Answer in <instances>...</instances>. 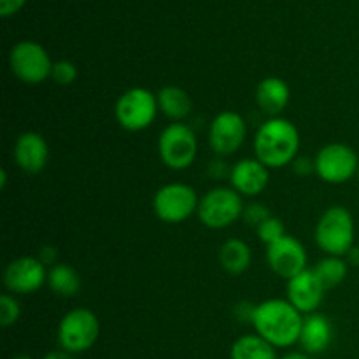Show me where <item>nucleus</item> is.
<instances>
[{
  "instance_id": "16",
  "label": "nucleus",
  "mask_w": 359,
  "mask_h": 359,
  "mask_svg": "<svg viewBox=\"0 0 359 359\" xmlns=\"http://www.w3.org/2000/svg\"><path fill=\"white\" fill-rule=\"evenodd\" d=\"M49 160V147L44 137L37 132L21 133L14 144V161L27 174H39Z\"/></svg>"
},
{
  "instance_id": "8",
  "label": "nucleus",
  "mask_w": 359,
  "mask_h": 359,
  "mask_svg": "<svg viewBox=\"0 0 359 359\" xmlns=\"http://www.w3.org/2000/svg\"><path fill=\"white\" fill-rule=\"evenodd\" d=\"M198 203L200 198L191 186L170 182L154 193L153 210L163 223L177 224L189 219L198 210Z\"/></svg>"
},
{
  "instance_id": "20",
  "label": "nucleus",
  "mask_w": 359,
  "mask_h": 359,
  "mask_svg": "<svg viewBox=\"0 0 359 359\" xmlns=\"http://www.w3.org/2000/svg\"><path fill=\"white\" fill-rule=\"evenodd\" d=\"M251 248L241 238H228L219 249V263L231 276H241L251 266Z\"/></svg>"
},
{
  "instance_id": "3",
  "label": "nucleus",
  "mask_w": 359,
  "mask_h": 359,
  "mask_svg": "<svg viewBox=\"0 0 359 359\" xmlns=\"http://www.w3.org/2000/svg\"><path fill=\"white\" fill-rule=\"evenodd\" d=\"M354 217L342 205L326 209L316 224V244L323 252H326V256H347L354 248Z\"/></svg>"
},
{
  "instance_id": "31",
  "label": "nucleus",
  "mask_w": 359,
  "mask_h": 359,
  "mask_svg": "<svg viewBox=\"0 0 359 359\" xmlns=\"http://www.w3.org/2000/svg\"><path fill=\"white\" fill-rule=\"evenodd\" d=\"M207 172H209V175H212V177H216V179L224 177V175H226V172H228L226 163H224V161H221V160L210 161L209 170H207ZM228 174H230V172H228Z\"/></svg>"
},
{
  "instance_id": "6",
  "label": "nucleus",
  "mask_w": 359,
  "mask_h": 359,
  "mask_svg": "<svg viewBox=\"0 0 359 359\" xmlns=\"http://www.w3.org/2000/svg\"><path fill=\"white\" fill-rule=\"evenodd\" d=\"M158 98L146 88H130L119 95L114 114L119 126L126 132H142L149 128L158 116Z\"/></svg>"
},
{
  "instance_id": "10",
  "label": "nucleus",
  "mask_w": 359,
  "mask_h": 359,
  "mask_svg": "<svg viewBox=\"0 0 359 359\" xmlns=\"http://www.w3.org/2000/svg\"><path fill=\"white\" fill-rule=\"evenodd\" d=\"M9 67L25 84H41L51 77L53 62L39 42L21 41L11 49Z\"/></svg>"
},
{
  "instance_id": "11",
  "label": "nucleus",
  "mask_w": 359,
  "mask_h": 359,
  "mask_svg": "<svg viewBox=\"0 0 359 359\" xmlns=\"http://www.w3.org/2000/svg\"><path fill=\"white\" fill-rule=\"evenodd\" d=\"M248 137L245 119L235 111H223L212 119L209 128V146L217 156L237 153Z\"/></svg>"
},
{
  "instance_id": "22",
  "label": "nucleus",
  "mask_w": 359,
  "mask_h": 359,
  "mask_svg": "<svg viewBox=\"0 0 359 359\" xmlns=\"http://www.w3.org/2000/svg\"><path fill=\"white\" fill-rule=\"evenodd\" d=\"M230 359H277L276 347L259 335H244L231 346Z\"/></svg>"
},
{
  "instance_id": "24",
  "label": "nucleus",
  "mask_w": 359,
  "mask_h": 359,
  "mask_svg": "<svg viewBox=\"0 0 359 359\" xmlns=\"http://www.w3.org/2000/svg\"><path fill=\"white\" fill-rule=\"evenodd\" d=\"M256 231H258L259 241H262L263 244H266V248L272 245L273 242L280 241L284 235H287L286 228H284V223L276 216H270L269 219L263 221V223L256 228Z\"/></svg>"
},
{
  "instance_id": "33",
  "label": "nucleus",
  "mask_w": 359,
  "mask_h": 359,
  "mask_svg": "<svg viewBox=\"0 0 359 359\" xmlns=\"http://www.w3.org/2000/svg\"><path fill=\"white\" fill-rule=\"evenodd\" d=\"M346 262L349 263V265H353V266H359V248H356V245H354L353 249H351L349 251V255L346 256Z\"/></svg>"
},
{
  "instance_id": "29",
  "label": "nucleus",
  "mask_w": 359,
  "mask_h": 359,
  "mask_svg": "<svg viewBox=\"0 0 359 359\" xmlns=\"http://www.w3.org/2000/svg\"><path fill=\"white\" fill-rule=\"evenodd\" d=\"M291 165H293V172L298 175H309L312 172H316L314 160H311L307 156H298Z\"/></svg>"
},
{
  "instance_id": "7",
  "label": "nucleus",
  "mask_w": 359,
  "mask_h": 359,
  "mask_svg": "<svg viewBox=\"0 0 359 359\" xmlns=\"http://www.w3.org/2000/svg\"><path fill=\"white\" fill-rule=\"evenodd\" d=\"M158 153L170 170H186L191 167L198 154V140L188 125L172 123L158 139Z\"/></svg>"
},
{
  "instance_id": "18",
  "label": "nucleus",
  "mask_w": 359,
  "mask_h": 359,
  "mask_svg": "<svg viewBox=\"0 0 359 359\" xmlns=\"http://www.w3.org/2000/svg\"><path fill=\"white\" fill-rule=\"evenodd\" d=\"M290 86L280 77H265L256 88V104L270 118H279L280 112L290 104Z\"/></svg>"
},
{
  "instance_id": "30",
  "label": "nucleus",
  "mask_w": 359,
  "mask_h": 359,
  "mask_svg": "<svg viewBox=\"0 0 359 359\" xmlns=\"http://www.w3.org/2000/svg\"><path fill=\"white\" fill-rule=\"evenodd\" d=\"M25 2L27 0H0V14L4 18L13 16V14H16L25 6Z\"/></svg>"
},
{
  "instance_id": "12",
  "label": "nucleus",
  "mask_w": 359,
  "mask_h": 359,
  "mask_svg": "<svg viewBox=\"0 0 359 359\" xmlns=\"http://www.w3.org/2000/svg\"><path fill=\"white\" fill-rule=\"evenodd\" d=\"M48 283V270L37 256L13 259L4 270V284L13 294H32Z\"/></svg>"
},
{
  "instance_id": "4",
  "label": "nucleus",
  "mask_w": 359,
  "mask_h": 359,
  "mask_svg": "<svg viewBox=\"0 0 359 359\" xmlns=\"http://www.w3.org/2000/svg\"><path fill=\"white\" fill-rule=\"evenodd\" d=\"M244 207L242 195H238L233 188L217 186L200 198L196 214L203 226L210 230H223L241 219Z\"/></svg>"
},
{
  "instance_id": "28",
  "label": "nucleus",
  "mask_w": 359,
  "mask_h": 359,
  "mask_svg": "<svg viewBox=\"0 0 359 359\" xmlns=\"http://www.w3.org/2000/svg\"><path fill=\"white\" fill-rule=\"evenodd\" d=\"M37 258L41 259V263L44 266H55L56 263H58V249L55 248V245H42L41 249H39V255Z\"/></svg>"
},
{
  "instance_id": "13",
  "label": "nucleus",
  "mask_w": 359,
  "mask_h": 359,
  "mask_svg": "<svg viewBox=\"0 0 359 359\" xmlns=\"http://www.w3.org/2000/svg\"><path fill=\"white\" fill-rule=\"evenodd\" d=\"M266 262L273 273L290 280L307 270V251L298 238L284 235L266 248Z\"/></svg>"
},
{
  "instance_id": "34",
  "label": "nucleus",
  "mask_w": 359,
  "mask_h": 359,
  "mask_svg": "<svg viewBox=\"0 0 359 359\" xmlns=\"http://www.w3.org/2000/svg\"><path fill=\"white\" fill-rule=\"evenodd\" d=\"M280 359H311L307 353H287L286 356H283Z\"/></svg>"
},
{
  "instance_id": "23",
  "label": "nucleus",
  "mask_w": 359,
  "mask_h": 359,
  "mask_svg": "<svg viewBox=\"0 0 359 359\" xmlns=\"http://www.w3.org/2000/svg\"><path fill=\"white\" fill-rule=\"evenodd\" d=\"M312 270L318 276V279L321 280L323 287L328 291L340 286L346 280L347 272H349V263L344 258H339V256H326L321 262H318V265Z\"/></svg>"
},
{
  "instance_id": "5",
  "label": "nucleus",
  "mask_w": 359,
  "mask_h": 359,
  "mask_svg": "<svg viewBox=\"0 0 359 359\" xmlns=\"http://www.w3.org/2000/svg\"><path fill=\"white\" fill-rule=\"evenodd\" d=\"M100 335V321L90 309H72L62 318L58 325V344L70 354L86 353Z\"/></svg>"
},
{
  "instance_id": "1",
  "label": "nucleus",
  "mask_w": 359,
  "mask_h": 359,
  "mask_svg": "<svg viewBox=\"0 0 359 359\" xmlns=\"http://www.w3.org/2000/svg\"><path fill=\"white\" fill-rule=\"evenodd\" d=\"M251 325L273 347H291L300 340L304 318L287 300L270 298L256 305Z\"/></svg>"
},
{
  "instance_id": "9",
  "label": "nucleus",
  "mask_w": 359,
  "mask_h": 359,
  "mask_svg": "<svg viewBox=\"0 0 359 359\" xmlns=\"http://www.w3.org/2000/svg\"><path fill=\"white\" fill-rule=\"evenodd\" d=\"M316 174L328 184H346L358 175L359 158L356 151L342 142L328 144L314 158Z\"/></svg>"
},
{
  "instance_id": "25",
  "label": "nucleus",
  "mask_w": 359,
  "mask_h": 359,
  "mask_svg": "<svg viewBox=\"0 0 359 359\" xmlns=\"http://www.w3.org/2000/svg\"><path fill=\"white\" fill-rule=\"evenodd\" d=\"M20 316V302L14 298L13 293H4L2 297H0V326H2V328H9V326L16 325Z\"/></svg>"
},
{
  "instance_id": "21",
  "label": "nucleus",
  "mask_w": 359,
  "mask_h": 359,
  "mask_svg": "<svg viewBox=\"0 0 359 359\" xmlns=\"http://www.w3.org/2000/svg\"><path fill=\"white\" fill-rule=\"evenodd\" d=\"M48 286L58 297L72 298L81 291L83 280L74 266L67 263H56L48 270Z\"/></svg>"
},
{
  "instance_id": "27",
  "label": "nucleus",
  "mask_w": 359,
  "mask_h": 359,
  "mask_svg": "<svg viewBox=\"0 0 359 359\" xmlns=\"http://www.w3.org/2000/svg\"><path fill=\"white\" fill-rule=\"evenodd\" d=\"M270 216H272V214H270L269 207L263 205V203H259V202H252V203H249V205L244 207L242 219L245 221V224H248V226L258 228L259 224H262L263 221L269 219Z\"/></svg>"
},
{
  "instance_id": "36",
  "label": "nucleus",
  "mask_w": 359,
  "mask_h": 359,
  "mask_svg": "<svg viewBox=\"0 0 359 359\" xmlns=\"http://www.w3.org/2000/svg\"><path fill=\"white\" fill-rule=\"evenodd\" d=\"M14 359H32V358H28V356H16Z\"/></svg>"
},
{
  "instance_id": "35",
  "label": "nucleus",
  "mask_w": 359,
  "mask_h": 359,
  "mask_svg": "<svg viewBox=\"0 0 359 359\" xmlns=\"http://www.w3.org/2000/svg\"><path fill=\"white\" fill-rule=\"evenodd\" d=\"M6 184H7V172L6 168H2V170H0V188L6 189Z\"/></svg>"
},
{
  "instance_id": "37",
  "label": "nucleus",
  "mask_w": 359,
  "mask_h": 359,
  "mask_svg": "<svg viewBox=\"0 0 359 359\" xmlns=\"http://www.w3.org/2000/svg\"><path fill=\"white\" fill-rule=\"evenodd\" d=\"M356 177H358V182H359V168H358V175H356Z\"/></svg>"
},
{
  "instance_id": "2",
  "label": "nucleus",
  "mask_w": 359,
  "mask_h": 359,
  "mask_svg": "<svg viewBox=\"0 0 359 359\" xmlns=\"http://www.w3.org/2000/svg\"><path fill=\"white\" fill-rule=\"evenodd\" d=\"M256 160L262 161L269 170L291 165L300 151V132L290 119L270 118L263 123L255 135Z\"/></svg>"
},
{
  "instance_id": "14",
  "label": "nucleus",
  "mask_w": 359,
  "mask_h": 359,
  "mask_svg": "<svg viewBox=\"0 0 359 359\" xmlns=\"http://www.w3.org/2000/svg\"><path fill=\"white\" fill-rule=\"evenodd\" d=\"M287 302L302 314H314L325 300L326 290L314 270L307 269L302 273L287 280L286 286Z\"/></svg>"
},
{
  "instance_id": "32",
  "label": "nucleus",
  "mask_w": 359,
  "mask_h": 359,
  "mask_svg": "<svg viewBox=\"0 0 359 359\" xmlns=\"http://www.w3.org/2000/svg\"><path fill=\"white\" fill-rule=\"evenodd\" d=\"M42 359H72V354L67 353V351H51V353L46 354Z\"/></svg>"
},
{
  "instance_id": "15",
  "label": "nucleus",
  "mask_w": 359,
  "mask_h": 359,
  "mask_svg": "<svg viewBox=\"0 0 359 359\" xmlns=\"http://www.w3.org/2000/svg\"><path fill=\"white\" fill-rule=\"evenodd\" d=\"M270 170L256 158H244L230 168L231 188L242 196H256L265 191Z\"/></svg>"
},
{
  "instance_id": "26",
  "label": "nucleus",
  "mask_w": 359,
  "mask_h": 359,
  "mask_svg": "<svg viewBox=\"0 0 359 359\" xmlns=\"http://www.w3.org/2000/svg\"><path fill=\"white\" fill-rule=\"evenodd\" d=\"M77 76H79L77 67L69 60H60V62L53 63L51 79L60 86H70L72 83H76Z\"/></svg>"
},
{
  "instance_id": "19",
  "label": "nucleus",
  "mask_w": 359,
  "mask_h": 359,
  "mask_svg": "<svg viewBox=\"0 0 359 359\" xmlns=\"http://www.w3.org/2000/svg\"><path fill=\"white\" fill-rule=\"evenodd\" d=\"M158 109L161 114L168 119H174V123H179V119H184L191 112V98L188 91H184L179 86H163L156 93Z\"/></svg>"
},
{
  "instance_id": "17",
  "label": "nucleus",
  "mask_w": 359,
  "mask_h": 359,
  "mask_svg": "<svg viewBox=\"0 0 359 359\" xmlns=\"http://www.w3.org/2000/svg\"><path fill=\"white\" fill-rule=\"evenodd\" d=\"M333 340V325L325 314H307L302 325V333L298 344L304 353L321 354L330 347Z\"/></svg>"
}]
</instances>
